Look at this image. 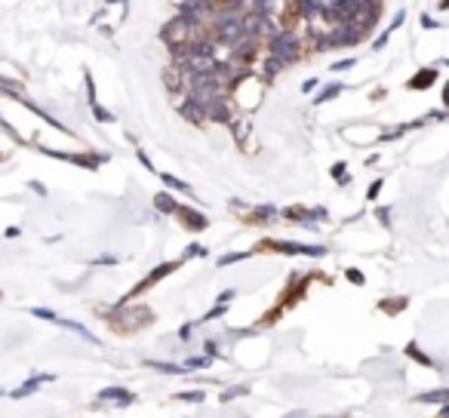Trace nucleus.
Here are the masks:
<instances>
[{"label": "nucleus", "mask_w": 449, "mask_h": 418, "mask_svg": "<svg viewBox=\"0 0 449 418\" xmlns=\"http://www.w3.org/2000/svg\"><path fill=\"white\" fill-rule=\"evenodd\" d=\"M268 55H274L283 68L296 65L302 55H305V40L296 28H280L268 37Z\"/></svg>", "instance_id": "nucleus-1"}, {"label": "nucleus", "mask_w": 449, "mask_h": 418, "mask_svg": "<svg viewBox=\"0 0 449 418\" xmlns=\"http://www.w3.org/2000/svg\"><path fill=\"white\" fill-rule=\"evenodd\" d=\"M182 265H185V258H179V262H163V265H157V268H154V271H151V274H148V277H145V280H142L139 286H135V289H129V292H126V295L120 298V305H129L132 298H139L142 292H148V289H151L154 283H160L163 277H169V274H172V271H179Z\"/></svg>", "instance_id": "nucleus-2"}, {"label": "nucleus", "mask_w": 449, "mask_h": 418, "mask_svg": "<svg viewBox=\"0 0 449 418\" xmlns=\"http://www.w3.org/2000/svg\"><path fill=\"white\" fill-rule=\"evenodd\" d=\"M259 249H271V252H283V255H311V258H323V255H326V246H320V243H314V246H305V243H289V240L262 243Z\"/></svg>", "instance_id": "nucleus-3"}, {"label": "nucleus", "mask_w": 449, "mask_h": 418, "mask_svg": "<svg viewBox=\"0 0 449 418\" xmlns=\"http://www.w3.org/2000/svg\"><path fill=\"white\" fill-rule=\"evenodd\" d=\"M179 111H182V117H185L188 123H194V126H203V123H206V105L197 102V98H191V95H182Z\"/></svg>", "instance_id": "nucleus-4"}, {"label": "nucleus", "mask_w": 449, "mask_h": 418, "mask_svg": "<svg viewBox=\"0 0 449 418\" xmlns=\"http://www.w3.org/2000/svg\"><path fill=\"white\" fill-rule=\"evenodd\" d=\"M206 120H216V123H231L234 120V102L231 95L228 98H216L206 105Z\"/></svg>", "instance_id": "nucleus-5"}, {"label": "nucleus", "mask_w": 449, "mask_h": 418, "mask_svg": "<svg viewBox=\"0 0 449 418\" xmlns=\"http://www.w3.org/2000/svg\"><path fill=\"white\" fill-rule=\"evenodd\" d=\"M175 215H179V222H182L188 231H194V234H197V231H206V225H209L203 212H197V209H191V206H182V203L175 206Z\"/></svg>", "instance_id": "nucleus-6"}, {"label": "nucleus", "mask_w": 449, "mask_h": 418, "mask_svg": "<svg viewBox=\"0 0 449 418\" xmlns=\"http://www.w3.org/2000/svg\"><path fill=\"white\" fill-rule=\"evenodd\" d=\"M434 80H437V68H419V71L406 80V89L422 92V89H431V86H434Z\"/></svg>", "instance_id": "nucleus-7"}, {"label": "nucleus", "mask_w": 449, "mask_h": 418, "mask_svg": "<svg viewBox=\"0 0 449 418\" xmlns=\"http://www.w3.org/2000/svg\"><path fill=\"white\" fill-rule=\"evenodd\" d=\"M163 86L169 89V92H185V71L182 68H175V65H169L166 71H163Z\"/></svg>", "instance_id": "nucleus-8"}, {"label": "nucleus", "mask_w": 449, "mask_h": 418, "mask_svg": "<svg viewBox=\"0 0 449 418\" xmlns=\"http://www.w3.org/2000/svg\"><path fill=\"white\" fill-rule=\"evenodd\" d=\"M249 132H252V123H249L246 117H240V120H231V135H234V145H237L240 151H246Z\"/></svg>", "instance_id": "nucleus-9"}, {"label": "nucleus", "mask_w": 449, "mask_h": 418, "mask_svg": "<svg viewBox=\"0 0 449 418\" xmlns=\"http://www.w3.org/2000/svg\"><path fill=\"white\" fill-rule=\"evenodd\" d=\"M403 22H406V9H400V12H397V15L391 18V25H388V28L382 31V37H376L373 49H376V52H379V49H385V46H388V40H391V34H394V31H397V28H400Z\"/></svg>", "instance_id": "nucleus-10"}, {"label": "nucleus", "mask_w": 449, "mask_h": 418, "mask_svg": "<svg viewBox=\"0 0 449 418\" xmlns=\"http://www.w3.org/2000/svg\"><path fill=\"white\" fill-rule=\"evenodd\" d=\"M99 400H105V403H108V400H117L120 406H129V403H132V394H129L126 388H105V391L99 394Z\"/></svg>", "instance_id": "nucleus-11"}, {"label": "nucleus", "mask_w": 449, "mask_h": 418, "mask_svg": "<svg viewBox=\"0 0 449 418\" xmlns=\"http://www.w3.org/2000/svg\"><path fill=\"white\" fill-rule=\"evenodd\" d=\"M43 382H52V375H46V372H43V375H37V379H31V382H25L22 388H15V391H12V397H15V400H22V397H28V394H34V391H37V388H40Z\"/></svg>", "instance_id": "nucleus-12"}, {"label": "nucleus", "mask_w": 449, "mask_h": 418, "mask_svg": "<svg viewBox=\"0 0 449 418\" xmlns=\"http://www.w3.org/2000/svg\"><path fill=\"white\" fill-rule=\"evenodd\" d=\"M419 403H449V388H434V391H425L416 397Z\"/></svg>", "instance_id": "nucleus-13"}, {"label": "nucleus", "mask_w": 449, "mask_h": 418, "mask_svg": "<svg viewBox=\"0 0 449 418\" xmlns=\"http://www.w3.org/2000/svg\"><path fill=\"white\" fill-rule=\"evenodd\" d=\"M154 206H157V212H166V215L172 212V215H175V206H179V203L172 200V194H169V191H160V194L154 197Z\"/></svg>", "instance_id": "nucleus-14"}, {"label": "nucleus", "mask_w": 449, "mask_h": 418, "mask_svg": "<svg viewBox=\"0 0 449 418\" xmlns=\"http://www.w3.org/2000/svg\"><path fill=\"white\" fill-rule=\"evenodd\" d=\"M342 89H345L342 83H329V86H323V89H320V92L314 95V105H323V102H333V98H336V95H339Z\"/></svg>", "instance_id": "nucleus-15"}, {"label": "nucleus", "mask_w": 449, "mask_h": 418, "mask_svg": "<svg viewBox=\"0 0 449 418\" xmlns=\"http://www.w3.org/2000/svg\"><path fill=\"white\" fill-rule=\"evenodd\" d=\"M157 175H160V182H163L166 188H172V191H182V194H188V197H191V188H188L182 178H175V175H169V172H157Z\"/></svg>", "instance_id": "nucleus-16"}, {"label": "nucleus", "mask_w": 449, "mask_h": 418, "mask_svg": "<svg viewBox=\"0 0 449 418\" xmlns=\"http://www.w3.org/2000/svg\"><path fill=\"white\" fill-rule=\"evenodd\" d=\"M403 354H406V357H413L416 363H422V366H428V369H434V360H431L428 354H422V351H419V348H416L413 342H409V345L403 348Z\"/></svg>", "instance_id": "nucleus-17"}, {"label": "nucleus", "mask_w": 449, "mask_h": 418, "mask_svg": "<svg viewBox=\"0 0 449 418\" xmlns=\"http://www.w3.org/2000/svg\"><path fill=\"white\" fill-rule=\"evenodd\" d=\"M280 212L274 209V206H259V209H252V215H249V222H271V218H277Z\"/></svg>", "instance_id": "nucleus-18"}, {"label": "nucleus", "mask_w": 449, "mask_h": 418, "mask_svg": "<svg viewBox=\"0 0 449 418\" xmlns=\"http://www.w3.org/2000/svg\"><path fill=\"white\" fill-rule=\"evenodd\" d=\"M148 369H157V372H166V375H185L182 366H172V363H157V360H148L145 363Z\"/></svg>", "instance_id": "nucleus-19"}, {"label": "nucleus", "mask_w": 449, "mask_h": 418, "mask_svg": "<svg viewBox=\"0 0 449 418\" xmlns=\"http://www.w3.org/2000/svg\"><path fill=\"white\" fill-rule=\"evenodd\" d=\"M252 252H256V249H246V252H228V255H222V258H219V265L225 268V265H234V262H243V258H249Z\"/></svg>", "instance_id": "nucleus-20"}, {"label": "nucleus", "mask_w": 449, "mask_h": 418, "mask_svg": "<svg viewBox=\"0 0 449 418\" xmlns=\"http://www.w3.org/2000/svg\"><path fill=\"white\" fill-rule=\"evenodd\" d=\"M175 400H182V403H200V400H206V394L203 391H182V394H175Z\"/></svg>", "instance_id": "nucleus-21"}, {"label": "nucleus", "mask_w": 449, "mask_h": 418, "mask_svg": "<svg viewBox=\"0 0 449 418\" xmlns=\"http://www.w3.org/2000/svg\"><path fill=\"white\" fill-rule=\"evenodd\" d=\"M379 308H382L385 314H397V311H403V308H406V298H394V302H382Z\"/></svg>", "instance_id": "nucleus-22"}, {"label": "nucleus", "mask_w": 449, "mask_h": 418, "mask_svg": "<svg viewBox=\"0 0 449 418\" xmlns=\"http://www.w3.org/2000/svg\"><path fill=\"white\" fill-rule=\"evenodd\" d=\"M89 108H92V114H95V120H99V123H111V120H114V114H111V111H105L99 102H95V105H89Z\"/></svg>", "instance_id": "nucleus-23"}, {"label": "nucleus", "mask_w": 449, "mask_h": 418, "mask_svg": "<svg viewBox=\"0 0 449 418\" xmlns=\"http://www.w3.org/2000/svg\"><path fill=\"white\" fill-rule=\"evenodd\" d=\"M333 175H336V182H339V185H348V182H351V175H348V166H345V163H336V166H333Z\"/></svg>", "instance_id": "nucleus-24"}, {"label": "nucleus", "mask_w": 449, "mask_h": 418, "mask_svg": "<svg viewBox=\"0 0 449 418\" xmlns=\"http://www.w3.org/2000/svg\"><path fill=\"white\" fill-rule=\"evenodd\" d=\"M194 255H206V246H200V243H191V246H188V252H185L182 258L188 262V258H194Z\"/></svg>", "instance_id": "nucleus-25"}, {"label": "nucleus", "mask_w": 449, "mask_h": 418, "mask_svg": "<svg viewBox=\"0 0 449 418\" xmlns=\"http://www.w3.org/2000/svg\"><path fill=\"white\" fill-rule=\"evenodd\" d=\"M382 185H385V182H382V178H376V182L366 188V200H376V197H379V191H382Z\"/></svg>", "instance_id": "nucleus-26"}, {"label": "nucleus", "mask_w": 449, "mask_h": 418, "mask_svg": "<svg viewBox=\"0 0 449 418\" xmlns=\"http://www.w3.org/2000/svg\"><path fill=\"white\" fill-rule=\"evenodd\" d=\"M354 65H357V58H342V62H336V65H333V71L339 74V71H348V68H354Z\"/></svg>", "instance_id": "nucleus-27"}, {"label": "nucleus", "mask_w": 449, "mask_h": 418, "mask_svg": "<svg viewBox=\"0 0 449 418\" xmlns=\"http://www.w3.org/2000/svg\"><path fill=\"white\" fill-rule=\"evenodd\" d=\"M345 277H348V280H351V283H357V286H363V283H366V277H363V274H360V271H357V268H351V271H348V274H345Z\"/></svg>", "instance_id": "nucleus-28"}, {"label": "nucleus", "mask_w": 449, "mask_h": 418, "mask_svg": "<svg viewBox=\"0 0 449 418\" xmlns=\"http://www.w3.org/2000/svg\"><path fill=\"white\" fill-rule=\"evenodd\" d=\"M31 314H34V317H40V320H52V323H55V320H58V317H55V314H52V311H46V308H34V311H31Z\"/></svg>", "instance_id": "nucleus-29"}, {"label": "nucleus", "mask_w": 449, "mask_h": 418, "mask_svg": "<svg viewBox=\"0 0 449 418\" xmlns=\"http://www.w3.org/2000/svg\"><path fill=\"white\" fill-rule=\"evenodd\" d=\"M422 28H425V31H437L440 25H437V18H431V15L425 12V15H422Z\"/></svg>", "instance_id": "nucleus-30"}, {"label": "nucleus", "mask_w": 449, "mask_h": 418, "mask_svg": "<svg viewBox=\"0 0 449 418\" xmlns=\"http://www.w3.org/2000/svg\"><path fill=\"white\" fill-rule=\"evenodd\" d=\"M317 86H320V80H317V77H311V80H305V83H302V92H305V95H308V92H317Z\"/></svg>", "instance_id": "nucleus-31"}, {"label": "nucleus", "mask_w": 449, "mask_h": 418, "mask_svg": "<svg viewBox=\"0 0 449 418\" xmlns=\"http://www.w3.org/2000/svg\"><path fill=\"white\" fill-rule=\"evenodd\" d=\"M209 360L212 357H194V360H188V366L191 369H203V366H209Z\"/></svg>", "instance_id": "nucleus-32"}, {"label": "nucleus", "mask_w": 449, "mask_h": 418, "mask_svg": "<svg viewBox=\"0 0 449 418\" xmlns=\"http://www.w3.org/2000/svg\"><path fill=\"white\" fill-rule=\"evenodd\" d=\"M240 394H246V388H228V391L222 394V400L228 403V400H234V397H240Z\"/></svg>", "instance_id": "nucleus-33"}, {"label": "nucleus", "mask_w": 449, "mask_h": 418, "mask_svg": "<svg viewBox=\"0 0 449 418\" xmlns=\"http://www.w3.org/2000/svg\"><path fill=\"white\" fill-rule=\"evenodd\" d=\"M376 215H379V222H382L385 228L391 225V209H385V206H382V209H376Z\"/></svg>", "instance_id": "nucleus-34"}, {"label": "nucleus", "mask_w": 449, "mask_h": 418, "mask_svg": "<svg viewBox=\"0 0 449 418\" xmlns=\"http://www.w3.org/2000/svg\"><path fill=\"white\" fill-rule=\"evenodd\" d=\"M234 295H237L234 289H225V292L219 295V305H231V298H234Z\"/></svg>", "instance_id": "nucleus-35"}, {"label": "nucleus", "mask_w": 449, "mask_h": 418, "mask_svg": "<svg viewBox=\"0 0 449 418\" xmlns=\"http://www.w3.org/2000/svg\"><path fill=\"white\" fill-rule=\"evenodd\" d=\"M203 348H206V357H216V354H219V351H216V348H219V345H216V342H206V345H203Z\"/></svg>", "instance_id": "nucleus-36"}, {"label": "nucleus", "mask_w": 449, "mask_h": 418, "mask_svg": "<svg viewBox=\"0 0 449 418\" xmlns=\"http://www.w3.org/2000/svg\"><path fill=\"white\" fill-rule=\"evenodd\" d=\"M95 262H99V265H114V255H99Z\"/></svg>", "instance_id": "nucleus-37"}, {"label": "nucleus", "mask_w": 449, "mask_h": 418, "mask_svg": "<svg viewBox=\"0 0 449 418\" xmlns=\"http://www.w3.org/2000/svg\"><path fill=\"white\" fill-rule=\"evenodd\" d=\"M188 335H191V326H182V329H179V339H182V342H185V339H188Z\"/></svg>", "instance_id": "nucleus-38"}, {"label": "nucleus", "mask_w": 449, "mask_h": 418, "mask_svg": "<svg viewBox=\"0 0 449 418\" xmlns=\"http://www.w3.org/2000/svg\"><path fill=\"white\" fill-rule=\"evenodd\" d=\"M443 105L449 108V80H446V86H443Z\"/></svg>", "instance_id": "nucleus-39"}, {"label": "nucleus", "mask_w": 449, "mask_h": 418, "mask_svg": "<svg viewBox=\"0 0 449 418\" xmlns=\"http://www.w3.org/2000/svg\"><path fill=\"white\" fill-rule=\"evenodd\" d=\"M437 418H449V403H443V409H440V415Z\"/></svg>", "instance_id": "nucleus-40"}, {"label": "nucleus", "mask_w": 449, "mask_h": 418, "mask_svg": "<svg viewBox=\"0 0 449 418\" xmlns=\"http://www.w3.org/2000/svg\"><path fill=\"white\" fill-rule=\"evenodd\" d=\"M437 6H440V9H449V0H440V3H437Z\"/></svg>", "instance_id": "nucleus-41"}, {"label": "nucleus", "mask_w": 449, "mask_h": 418, "mask_svg": "<svg viewBox=\"0 0 449 418\" xmlns=\"http://www.w3.org/2000/svg\"><path fill=\"white\" fill-rule=\"evenodd\" d=\"M105 3H114V0H105Z\"/></svg>", "instance_id": "nucleus-42"}, {"label": "nucleus", "mask_w": 449, "mask_h": 418, "mask_svg": "<svg viewBox=\"0 0 449 418\" xmlns=\"http://www.w3.org/2000/svg\"><path fill=\"white\" fill-rule=\"evenodd\" d=\"M175 3H179V0H175Z\"/></svg>", "instance_id": "nucleus-43"}]
</instances>
